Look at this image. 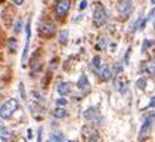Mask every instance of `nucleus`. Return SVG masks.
Returning a JSON list of instances; mask_svg holds the SVG:
<instances>
[{
  "label": "nucleus",
  "instance_id": "nucleus-37",
  "mask_svg": "<svg viewBox=\"0 0 155 142\" xmlns=\"http://www.w3.org/2000/svg\"><path fill=\"white\" fill-rule=\"evenodd\" d=\"M151 3H152V6L155 5V0H151Z\"/></svg>",
  "mask_w": 155,
  "mask_h": 142
},
{
  "label": "nucleus",
  "instance_id": "nucleus-3",
  "mask_svg": "<svg viewBox=\"0 0 155 142\" xmlns=\"http://www.w3.org/2000/svg\"><path fill=\"white\" fill-rule=\"evenodd\" d=\"M108 19V13H106V9L103 7L100 3H98L93 9V22L96 27H102L103 24L106 22Z\"/></svg>",
  "mask_w": 155,
  "mask_h": 142
},
{
  "label": "nucleus",
  "instance_id": "nucleus-32",
  "mask_svg": "<svg viewBox=\"0 0 155 142\" xmlns=\"http://www.w3.org/2000/svg\"><path fill=\"white\" fill-rule=\"evenodd\" d=\"M154 18H155V9H152V11L148 13V18H146V19L149 21V19H154Z\"/></svg>",
  "mask_w": 155,
  "mask_h": 142
},
{
  "label": "nucleus",
  "instance_id": "nucleus-31",
  "mask_svg": "<svg viewBox=\"0 0 155 142\" xmlns=\"http://www.w3.org/2000/svg\"><path fill=\"white\" fill-rule=\"evenodd\" d=\"M41 138H43V127H39V130H37V142H41Z\"/></svg>",
  "mask_w": 155,
  "mask_h": 142
},
{
  "label": "nucleus",
  "instance_id": "nucleus-29",
  "mask_svg": "<svg viewBox=\"0 0 155 142\" xmlns=\"http://www.w3.org/2000/svg\"><path fill=\"white\" fill-rule=\"evenodd\" d=\"M56 105L58 107H65L67 105V101L64 99V98H58V99H56Z\"/></svg>",
  "mask_w": 155,
  "mask_h": 142
},
{
  "label": "nucleus",
  "instance_id": "nucleus-25",
  "mask_svg": "<svg viewBox=\"0 0 155 142\" xmlns=\"http://www.w3.org/2000/svg\"><path fill=\"white\" fill-rule=\"evenodd\" d=\"M98 139H99L98 132H96V130H92V135L89 136V142H96Z\"/></svg>",
  "mask_w": 155,
  "mask_h": 142
},
{
  "label": "nucleus",
  "instance_id": "nucleus-5",
  "mask_svg": "<svg viewBox=\"0 0 155 142\" xmlns=\"http://www.w3.org/2000/svg\"><path fill=\"white\" fill-rule=\"evenodd\" d=\"M25 34H27V39H25V48L22 52V65L27 64L28 59V50H30V40H31V16L27 19V24H25Z\"/></svg>",
  "mask_w": 155,
  "mask_h": 142
},
{
  "label": "nucleus",
  "instance_id": "nucleus-4",
  "mask_svg": "<svg viewBox=\"0 0 155 142\" xmlns=\"http://www.w3.org/2000/svg\"><path fill=\"white\" fill-rule=\"evenodd\" d=\"M154 120H155V113H151L149 115H146L145 117V121H143L142 127H140V132H139V136H137L139 141L145 139L146 136L149 135V132H151V129L154 126Z\"/></svg>",
  "mask_w": 155,
  "mask_h": 142
},
{
  "label": "nucleus",
  "instance_id": "nucleus-36",
  "mask_svg": "<svg viewBox=\"0 0 155 142\" xmlns=\"http://www.w3.org/2000/svg\"><path fill=\"white\" fill-rule=\"evenodd\" d=\"M27 136H28V138H31V129H28V132H27Z\"/></svg>",
  "mask_w": 155,
  "mask_h": 142
},
{
  "label": "nucleus",
  "instance_id": "nucleus-20",
  "mask_svg": "<svg viewBox=\"0 0 155 142\" xmlns=\"http://www.w3.org/2000/svg\"><path fill=\"white\" fill-rule=\"evenodd\" d=\"M0 135H2L3 141H7L9 139V130H7L5 126H0Z\"/></svg>",
  "mask_w": 155,
  "mask_h": 142
},
{
  "label": "nucleus",
  "instance_id": "nucleus-34",
  "mask_svg": "<svg viewBox=\"0 0 155 142\" xmlns=\"http://www.w3.org/2000/svg\"><path fill=\"white\" fill-rule=\"evenodd\" d=\"M148 107H151V108H155V96L151 99V102H149V105Z\"/></svg>",
  "mask_w": 155,
  "mask_h": 142
},
{
  "label": "nucleus",
  "instance_id": "nucleus-18",
  "mask_svg": "<svg viewBox=\"0 0 155 142\" xmlns=\"http://www.w3.org/2000/svg\"><path fill=\"white\" fill-rule=\"evenodd\" d=\"M46 142H64V135L62 133H52Z\"/></svg>",
  "mask_w": 155,
  "mask_h": 142
},
{
  "label": "nucleus",
  "instance_id": "nucleus-13",
  "mask_svg": "<svg viewBox=\"0 0 155 142\" xmlns=\"http://www.w3.org/2000/svg\"><path fill=\"white\" fill-rule=\"evenodd\" d=\"M70 90H71V87H70V84H68L67 82H62V83L58 84V93L61 96L68 95V93H70Z\"/></svg>",
  "mask_w": 155,
  "mask_h": 142
},
{
  "label": "nucleus",
  "instance_id": "nucleus-28",
  "mask_svg": "<svg viewBox=\"0 0 155 142\" xmlns=\"http://www.w3.org/2000/svg\"><path fill=\"white\" fill-rule=\"evenodd\" d=\"M152 44H154V43H152L151 40H145V42H143V46H142V52H145L149 46H152Z\"/></svg>",
  "mask_w": 155,
  "mask_h": 142
},
{
  "label": "nucleus",
  "instance_id": "nucleus-1",
  "mask_svg": "<svg viewBox=\"0 0 155 142\" xmlns=\"http://www.w3.org/2000/svg\"><path fill=\"white\" fill-rule=\"evenodd\" d=\"M18 107H19V104L16 99H13V98L12 99H7L2 107H0V117L2 119H11L15 114V111L18 110Z\"/></svg>",
  "mask_w": 155,
  "mask_h": 142
},
{
  "label": "nucleus",
  "instance_id": "nucleus-17",
  "mask_svg": "<svg viewBox=\"0 0 155 142\" xmlns=\"http://www.w3.org/2000/svg\"><path fill=\"white\" fill-rule=\"evenodd\" d=\"M6 46H7V49H9L11 52H15L16 49H18V42H16L15 37H11V39H7Z\"/></svg>",
  "mask_w": 155,
  "mask_h": 142
},
{
  "label": "nucleus",
  "instance_id": "nucleus-8",
  "mask_svg": "<svg viewBox=\"0 0 155 142\" xmlns=\"http://www.w3.org/2000/svg\"><path fill=\"white\" fill-rule=\"evenodd\" d=\"M132 11H133V2L132 0H120L118 13H121L123 16H127V15H130Z\"/></svg>",
  "mask_w": 155,
  "mask_h": 142
},
{
  "label": "nucleus",
  "instance_id": "nucleus-16",
  "mask_svg": "<svg viewBox=\"0 0 155 142\" xmlns=\"http://www.w3.org/2000/svg\"><path fill=\"white\" fill-rule=\"evenodd\" d=\"M77 87H78L80 90H81V89H87L89 87V78H87V76H86V74H83L78 78V82H77Z\"/></svg>",
  "mask_w": 155,
  "mask_h": 142
},
{
  "label": "nucleus",
  "instance_id": "nucleus-22",
  "mask_svg": "<svg viewBox=\"0 0 155 142\" xmlns=\"http://www.w3.org/2000/svg\"><path fill=\"white\" fill-rule=\"evenodd\" d=\"M106 44H108V40H106L105 37H100V39H99V43H98V49H100V50L105 49Z\"/></svg>",
  "mask_w": 155,
  "mask_h": 142
},
{
  "label": "nucleus",
  "instance_id": "nucleus-24",
  "mask_svg": "<svg viewBox=\"0 0 155 142\" xmlns=\"http://www.w3.org/2000/svg\"><path fill=\"white\" fill-rule=\"evenodd\" d=\"M130 55H132V48H128L127 52H126V55H124V65H128V61H130Z\"/></svg>",
  "mask_w": 155,
  "mask_h": 142
},
{
  "label": "nucleus",
  "instance_id": "nucleus-2",
  "mask_svg": "<svg viewBox=\"0 0 155 142\" xmlns=\"http://www.w3.org/2000/svg\"><path fill=\"white\" fill-rule=\"evenodd\" d=\"M71 3H73L71 0H58L55 3L53 13L58 19H62V18H65L68 15V12H70V9H71Z\"/></svg>",
  "mask_w": 155,
  "mask_h": 142
},
{
  "label": "nucleus",
  "instance_id": "nucleus-12",
  "mask_svg": "<svg viewBox=\"0 0 155 142\" xmlns=\"http://www.w3.org/2000/svg\"><path fill=\"white\" fill-rule=\"evenodd\" d=\"M96 115H98V108H94V107H90V108H87L83 113V117L86 120H93Z\"/></svg>",
  "mask_w": 155,
  "mask_h": 142
},
{
  "label": "nucleus",
  "instance_id": "nucleus-14",
  "mask_svg": "<svg viewBox=\"0 0 155 142\" xmlns=\"http://www.w3.org/2000/svg\"><path fill=\"white\" fill-rule=\"evenodd\" d=\"M143 70L148 73L149 76H155V59L152 61H148V62H145V65H143Z\"/></svg>",
  "mask_w": 155,
  "mask_h": 142
},
{
  "label": "nucleus",
  "instance_id": "nucleus-19",
  "mask_svg": "<svg viewBox=\"0 0 155 142\" xmlns=\"http://www.w3.org/2000/svg\"><path fill=\"white\" fill-rule=\"evenodd\" d=\"M68 33L67 30H62V31H59V36H58V40L61 42V43H67V40H68Z\"/></svg>",
  "mask_w": 155,
  "mask_h": 142
},
{
  "label": "nucleus",
  "instance_id": "nucleus-15",
  "mask_svg": "<svg viewBox=\"0 0 155 142\" xmlns=\"http://www.w3.org/2000/svg\"><path fill=\"white\" fill-rule=\"evenodd\" d=\"M52 114H53V117L55 119H64L67 117V110L64 108V107H58V108H55L53 111H52Z\"/></svg>",
  "mask_w": 155,
  "mask_h": 142
},
{
  "label": "nucleus",
  "instance_id": "nucleus-23",
  "mask_svg": "<svg viewBox=\"0 0 155 142\" xmlns=\"http://www.w3.org/2000/svg\"><path fill=\"white\" fill-rule=\"evenodd\" d=\"M136 86H137V89H142V90H145V87H146V80L145 78H139L136 82Z\"/></svg>",
  "mask_w": 155,
  "mask_h": 142
},
{
  "label": "nucleus",
  "instance_id": "nucleus-6",
  "mask_svg": "<svg viewBox=\"0 0 155 142\" xmlns=\"http://www.w3.org/2000/svg\"><path fill=\"white\" fill-rule=\"evenodd\" d=\"M56 33V25L53 22H43L39 28V34L41 36L43 39H50L53 37Z\"/></svg>",
  "mask_w": 155,
  "mask_h": 142
},
{
  "label": "nucleus",
  "instance_id": "nucleus-21",
  "mask_svg": "<svg viewBox=\"0 0 155 142\" xmlns=\"http://www.w3.org/2000/svg\"><path fill=\"white\" fill-rule=\"evenodd\" d=\"M99 65H100V56H99V55L93 56V59H92V68H93V70H96Z\"/></svg>",
  "mask_w": 155,
  "mask_h": 142
},
{
  "label": "nucleus",
  "instance_id": "nucleus-30",
  "mask_svg": "<svg viewBox=\"0 0 155 142\" xmlns=\"http://www.w3.org/2000/svg\"><path fill=\"white\" fill-rule=\"evenodd\" d=\"M86 7H87V2H86V0H81L80 5H78V11H84Z\"/></svg>",
  "mask_w": 155,
  "mask_h": 142
},
{
  "label": "nucleus",
  "instance_id": "nucleus-33",
  "mask_svg": "<svg viewBox=\"0 0 155 142\" xmlns=\"http://www.w3.org/2000/svg\"><path fill=\"white\" fill-rule=\"evenodd\" d=\"M12 2H13V3L16 5V6H21V5H22V3L25 2V0H12Z\"/></svg>",
  "mask_w": 155,
  "mask_h": 142
},
{
  "label": "nucleus",
  "instance_id": "nucleus-9",
  "mask_svg": "<svg viewBox=\"0 0 155 142\" xmlns=\"http://www.w3.org/2000/svg\"><path fill=\"white\" fill-rule=\"evenodd\" d=\"M146 22H148V19H146L145 16H139V18L136 19L134 25H133V30H132V33H134V31H140V30H145V25H146Z\"/></svg>",
  "mask_w": 155,
  "mask_h": 142
},
{
  "label": "nucleus",
  "instance_id": "nucleus-35",
  "mask_svg": "<svg viewBox=\"0 0 155 142\" xmlns=\"http://www.w3.org/2000/svg\"><path fill=\"white\" fill-rule=\"evenodd\" d=\"M115 48H117V44H115V43L111 44V49H112V50H115Z\"/></svg>",
  "mask_w": 155,
  "mask_h": 142
},
{
  "label": "nucleus",
  "instance_id": "nucleus-7",
  "mask_svg": "<svg viewBox=\"0 0 155 142\" xmlns=\"http://www.w3.org/2000/svg\"><path fill=\"white\" fill-rule=\"evenodd\" d=\"M96 74L100 77V80H103V82H106V80H109L111 77H112V71H111V68H109V65H106V64H103V65H99L96 70Z\"/></svg>",
  "mask_w": 155,
  "mask_h": 142
},
{
  "label": "nucleus",
  "instance_id": "nucleus-11",
  "mask_svg": "<svg viewBox=\"0 0 155 142\" xmlns=\"http://www.w3.org/2000/svg\"><path fill=\"white\" fill-rule=\"evenodd\" d=\"M2 18H3V22L6 27H13V15L9 12V9H5Z\"/></svg>",
  "mask_w": 155,
  "mask_h": 142
},
{
  "label": "nucleus",
  "instance_id": "nucleus-10",
  "mask_svg": "<svg viewBox=\"0 0 155 142\" xmlns=\"http://www.w3.org/2000/svg\"><path fill=\"white\" fill-rule=\"evenodd\" d=\"M115 87H117L118 92L126 93L127 89H128V82H127V80H124V78H118L117 82H115Z\"/></svg>",
  "mask_w": 155,
  "mask_h": 142
},
{
  "label": "nucleus",
  "instance_id": "nucleus-38",
  "mask_svg": "<svg viewBox=\"0 0 155 142\" xmlns=\"http://www.w3.org/2000/svg\"><path fill=\"white\" fill-rule=\"evenodd\" d=\"M68 142H75V141H68Z\"/></svg>",
  "mask_w": 155,
  "mask_h": 142
},
{
  "label": "nucleus",
  "instance_id": "nucleus-27",
  "mask_svg": "<svg viewBox=\"0 0 155 142\" xmlns=\"http://www.w3.org/2000/svg\"><path fill=\"white\" fill-rule=\"evenodd\" d=\"M19 31H21V21L18 19L15 22V25H13V34H18Z\"/></svg>",
  "mask_w": 155,
  "mask_h": 142
},
{
  "label": "nucleus",
  "instance_id": "nucleus-26",
  "mask_svg": "<svg viewBox=\"0 0 155 142\" xmlns=\"http://www.w3.org/2000/svg\"><path fill=\"white\" fill-rule=\"evenodd\" d=\"M19 95L22 99H27V95H25V87H24V83L19 82Z\"/></svg>",
  "mask_w": 155,
  "mask_h": 142
}]
</instances>
